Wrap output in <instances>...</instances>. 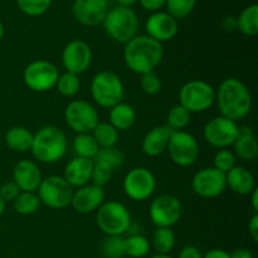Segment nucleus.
<instances>
[{
	"label": "nucleus",
	"instance_id": "f257e3e1",
	"mask_svg": "<svg viewBox=\"0 0 258 258\" xmlns=\"http://www.w3.org/2000/svg\"><path fill=\"white\" fill-rule=\"evenodd\" d=\"M164 48L161 43L148 35H139L128 40L123 49V60L128 70L138 75L154 72L161 63Z\"/></svg>",
	"mask_w": 258,
	"mask_h": 258
},
{
	"label": "nucleus",
	"instance_id": "f03ea898",
	"mask_svg": "<svg viewBox=\"0 0 258 258\" xmlns=\"http://www.w3.org/2000/svg\"><path fill=\"white\" fill-rule=\"evenodd\" d=\"M216 100L222 116L236 122L246 117L252 108L251 92L237 78H227L219 85Z\"/></svg>",
	"mask_w": 258,
	"mask_h": 258
},
{
	"label": "nucleus",
	"instance_id": "7ed1b4c3",
	"mask_svg": "<svg viewBox=\"0 0 258 258\" xmlns=\"http://www.w3.org/2000/svg\"><path fill=\"white\" fill-rule=\"evenodd\" d=\"M33 156L42 163L59 161L67 151V138L63 130L55 126L42 127L34 136L32 144Z\"/></svg>",
	"mask_w": 258,
	"mask_h": 258
},
{
	"label": "nucleus",
	"instance_id": "20e7f679",
	"mask_svg": "<svg viewBox=\"0 0 258 258\" xmlns=\"http://www.w3.org/2000/svg\"><path fill=\"white\" fill-rule=\"evenodd\" d=\"M105 32L111 39L118 43H127L136 37L139 28V19L136 13L131 8L118 7L108 10L102 22Z\"/></svg>",
	"mask_w": 258,
	"mask_h": 258
},
{
	"label": "nucleus",
	"instance_id": "39448f33",
	"mask_svg": "<svg viewBox=\"0 0 258 258\" xmlns=\"http://www.w3.org/2000/svg\"><path fill=\"white\" fill-rule=\"evenodd\" d=\"M91 95L98 106L112 108L122 102L125 90L121 78L111 71H101L91 82Z\"/></svg>",
	"mask_w": 258,
	"mask_h": 258
},
{
	"label": "nucleus",
	"instance_id": "423d86ee",
	"mask_svg": "<svg viewBox=\"0 0 258 258\" xmlns=\"http://www.w3.org/2000/svg\"><path fill=\"white\" fill-rule=\"evenodd\" d=\"M97 226L107 236H122L130 229L131 216L120 202H106L97 209Z\"/></svg>",
	"mask_w": 258,
	"mask_h": 258
},
{
	"label": "nucleus",
	"instance_id": "0eeeda50",
	"mask_svg": "<svg viewBox=\"0 0 258 258\" xmlns=\"http://www.w3.org/2000/svg\"><path fill=\"white\" fill-rule=\"evenodd\" d=\"M179 100L189 112H204L216 101V90L201 80L186 82L179 91Z\"/></svg>",
	"mask_w": 258,
	"mask_h": 258
},
{
	"label": "nucleus",
	"instance_id": "6e6552de",
	"mask_svg": "<svg viewBox=\"0 0 258 258\" xmlns=\"http://www.w3.org/2000/svg\"><path fill=\"white\" fill-rule=\"evenodd\" d=\"M38 198L40 203L53 209H62L70 206L73 197V188L64 178L50 175L42 179L38 188Z\"/></svg>",
	"mask_w": 258,
	"mask_h": 258
},
{
	"label": "nucleus",
	"instance_id": "1a4fd4ad",
	"mask_svg": "<svg viewBox=\"0 0 258 258\" xmlns=\"http://www.w3.org/2000/svg\"><path fill=\"white\" fill-rule=\"evenodd\" d=\"M166 150L173 163L183 168L193 165L199 155L198 141L185 131H173Z\"/></svg>",
	"mask_w": 258,
	"mask_h": 258
},
{
	"label": "nucleus",
	"instance_id": "9d476101",
	"mask_svg": "<svg viewBox=\"0 0 258 258\" xmlns=\"http://www.w3.org/2000/svg\"><path fill=\"white\" fill-rule=\"evenodd\" d=\"M59 73L57 67L48 60H34L25 67L24 83L35 92H47L57 83Z\"/></svg>",
	"mask_w": 258,
	"mask_h": 258
},
{
	"label": "nucleus",
	"instance_id": "9b49d317",
	"mask_svg": "<svg viewBox=\"0 0 258 258\" xmlns=\"http://www.w3.org/2000/svg\"><path fill=\"white\" fill-rule=\"evenodd\" d=\"M183 212L180 201L173 194H161L153 201L149 211L151 222L158 228H170L179 222Z\"/></svg>",
	"mask_w": 258,
	"mask_h": 258
},
{
	"label": "nucleus",
	"instance_id": "f8f14e48",
	"mask_svg": "<svg viewBox=\"0 0 258 258\" xmlns=\"http://www.w3.org/2000/svg\"><path fill=\"white\" fill-rule=\"evenodd\" d=\"M64 118L67 125L77 134H91L100 122L97 110L83 100L72 101L66 107Z\"/></svg>",
	"mask_w": 258,
	"mask_h": 258
},
{
	"label": "nucleus",
	"instance_id": "ddd939ff",
	"mask_svg": "<svg viewBox=\"0 0 258 258\" xmlns=\"http://www.w3.org/2000/svg\"><path fill=\"white\" fill-rule=\"evenodd\" d=\"M123 191L133 201L143 202L153 196L156 188L154 174L149 169L139 166L128 171L123 179Z\"/></svg>",
	"mask_w": 258,
	"mask_h": 258
},
{
	"label": "nucleus",
	"instance_id": "4468645a",
	"mask_svg": "<svg viewBox=\"0 0 258 258\" xmlns=\"http://www.w3.org/2000/svg\"><path fill=\"white\" fill-rule=\"evenodd\" d=\"M239 134V127L236 121L219 116L212 118L204 126L203 136L208 144L214 148L226 149L232 146Z\"/></svg>",
	"mask_w": 258,
	"mask_h": 258
},
{
	"label": "nucleus",
	"instance_id": "2eb2a0df",
	"mask_svg": "<svg viewBox=\"0 0 258 258\" xmlns=\"http://www.w3.org/2000/svg\"><path fill=\"white\" fill-rule=\"evenodd\" d=\"M191 188L202 198H216L226 190V174L216 168L202 169L193 176Z\"/></svg>",
	"mask_w": 258,
	"mask_h": 258
},
{
	"label": "nucleus",
	"instance_id": "dca6fc26",
	"mask_svg": "<svg viewBox=\"0 0 258 258\" xmlns=\"http://www.w3.org/2000/svg\"><path fill=\"white\" fill-rule=\"evenodd\" d=\"M91 62H92V50L90 45L83 40H72L63 49L62 63L67 72L81 75L90 68Z\"/></svg>",
	"mask_w": 258,
	"mask_h": 258
},
{
	"label": "nucleus",
	"instance_id": "f3484780",
	"mask_svg": "<svg viewBox=\"0 0 258 258\" xmlns=\"http://www.w3.org/2000/svg\"><path fill=\"white\" fill-rule=\"evenodd\" d=\"M108 10L107 0H75L72 5L75 19L87 27L101 24Z\"/></svg>",
	"mask_w": 258,
	"mask_h": 258
},
{
	"label": "nucleus",
	"instance_id": "a211bd4d",
	"mask_svg": "<svg viewBox=\"0 0 258 258\" xmlns=\"http://www.w3.org/2000/svg\"><path fill=\"white\" fill-rule=\"evenodd\" d=\"M148 37L158 40L159 43L173 39L178 33V20L169 13L156 12L148 18L145 23Z\"/></svg>",
	"mask_w": 258,
	"mask_h": 258
},
{
	"label": "nucleus",
	"instance_id": "6ab92c4d",
	"mask_svg": "<svg viewBox=\"0 0 258 258\" xmlns=\"http://www.w3.org/2000/svg\"><path fill=\"white\" fill-rule=\"evenodd\" d=\"M105 203V190L102 186L85 185L73 191L71 204L78 213L87 214L97 211Z\"/></svg>",
	"mask_w": 258,
	"mask_h": 258
},
{
	"label": "nucleus",
	"instance_id": "aec40b11",
	"mask_svg": "<svg viewBox=\"0 0 258 258\" xmlns=\"http://www.w3.org/2000/svg\"><path fill=\"white\" fill-rule=\"evenodd\" d=\"M13 178L20 191L34 193L42 183V174L37 164L30 160H20L13 170Z\"/></svg>",
	"mask_w": 258,
	"mask_h": 258
},
{
	"label": "nucleus",
	"instance_id": "412c9836",
	"mask_svg": "<svg viewBox=\"0 0 258 258\" xmlns=\"http://www.w3.org/2000/svg\"><path fill=\"white\" fill-rule=\"evenodd\" d=\"M93 160L85 158H75L66 165L64 176L63 178L67 180L71 186L81 188V186L87 185L88 181H91L92 175Z\"/></svg>",
	"mask_w": 258,
	"mask_h": 258
},
{
	"label": "nucleus",
	"instance_id": "4be33fe9",
	"mask_svg": "<svg viewBox=\"0 0 258 258\" xmlns=\"http://www.w3.org/2000/svg\"><path fill=\"white\" fill-rule=\"evenodd\" d=\"M171 133L173 130H170L168 126H159V127H154L153 130L149 131L141 144L144 154L151 156V158H155V156L165 153Z\"/></svg>",
	"mask_w": 258,
	"mask_h": 258
},
{
	"label": "nucleus",
	"instance_id": "5701e85b",
	"mask_svg": "<svg viewBox=\"0 0 258 258\" xmlns=\"http://www.w3.org/2000/svg\"><path fill=\"white\" fill-rule=\"evenodd\" d=\"M227 185L239 196L251 194L256 189L254 178L251 171L247 170L243 166H234L233 169L226 174Z\"/></svg>",
	"mask_w": 258,
	"mask_h": 258
},
{
	"label": "nucleus",
	"instance_id": "b1692460",
	"mask_svg": "<svg viewBox=\"0 0 258 258\" xmlns=\"http://www.w3.org/2000/svg\"><path fill=\"white\" fill-rule=\"evenodd\" d=\"M234 153L242 160L251 161L258 156V144L253 130L248 126L239 127V134L233 144Z\"/></svg>",
	"mask_w": 258,
	"mask_h": 258
},
{
	"label": "nucleus",
	"instance_id": "393cba45",
	"mask_svg": "<svg viewBox=\"0 0 258 258\" xmlns=\"http://www.w3.org/2000/svg\"><path fill=\"white\" fill-rule=\"evenodd\" d=\"M136 121V112L128 103L120 102L110 111V123L117 131H126L134 126Z\"/></svg>",
	"mask_w": 258,
	"mask_h": 258
},
{
	"label": "nucleus",
	"instance_id": "a878e982",
	"mask_svg": "<svg viewBox=\"0 0 258 258\" xmlns=\"http://www.w3.org/2000/svg\"><path fill=\"white\" fill-rule=\"evenodd\" d=\"M33 134L28 128L22 126H14L9 128L5 135V143L8 148L17 153H25L32 149Z\"/></svg>",
	"mask_w": 258,
	"mask_h": 258
},
{
	"label": "nucleus",
	"instance_id": "bb28decb",
	"mask_svg": "<svg viewBox=\"0 0 258 258\" xmlns=\"http://www.w3.org/2000/svg\"><path fill=\"white\" fill-rule=\"evenodd\" d=\"M73 150L78 158L93 160L100 151V146L93 139L92 134H77V136L73 139Z\"/></svg>",
	"mask_w": 258,
	"mask_h": 258
},
{
	"label": "nucleus",
	"instance_id": "cd10ccee",
	"mask_svg": "<svg viewBox=\"0 0 258 258\" xmlns=\"http://www.w3.org/2000/svg\"><path fill=\"white\" fill-rule=\"evenodd\" d=\"M237 28L244 35L254 37L258 34V5L252 4L239 14L237 19Z\"/></svg>",
	"mask_w": 258,
	"mask_h": 258
},
{
	"label": "nucleus",
	"instance_id": "c85d7f7f",
	"mask_svg": "<svg viewBox=\"0 0 258 258\" xmlns=\"http://www.w3.org/2000/svg\"><path fill=\"white\" fill-rule=\"evenodd\" d=\"M92 136L100 149L113 148L118 141V131L107 122H98L92 130Z\"/></svg>",
	"mask_w": 258,
	"mask_h": 258
},
{
	"label": "nucleus",
	"instance_id": "c756f323",
	"mask_svg": "<svg viewBox=\"0 0 258 258\" xmlns=\"http://www.w3.org/2000/svg\"><path fill=\"white\" fill-rule=\"evenodd\" d=\"M125 256L131 258H143L150 252V242L141 234H134L123 239Z\"/></svg>",
	"mask_w": 258,
	"mask_h": 258
},
{
	"label": "nucleus",
	"instance_id": "7c9ffc66",
	"mask_svg": "<svg viewBox=\"0 0 258 258\" xmlns=\"http://www.w3.org/2000/svg\"><path fill=\"white\" fill-rule=\"evenodd\" d=\"M175 246V234L171 228H158L153 234V247L156 254H169Z\"/></svg>",
	"mask_w": 258,
	"mask_h": 258
},
{
	"label": "nucleus",
	"instance_id": "2f4dec72",
	"mask_svg": "<svg viewBox=\"0 0 258 258\" xmlns=\"http://www.w3.org/2000/svg\"><path fill=\"white\" fill-rule=\"evenodd\" d=\"M13 206L17 213L22 216H30L35 213L40 206V201L38 196L30 191H20L19 196L14 199Z\"/></svg>",
	"mask_w": 258,
	"mask_h": 258
},
{
	"label": "nucleus",
	"instance_id": "473e14b6",
	"mask_svg": "<svg viewBox=\"0 0 258 258\" xmlns=\"http://www.w3.org/2000/svg\"><path fill=\"white\" fill-rule=\"evenodd\" d=\"M123 160H125V155H123L122 151L120 149L113 148H102L100 149V151L97 153L96 158L93 159L95 163L103 164V165L108 166L110 169H112L115 171L116 168H120L122 165Z\"/></svg>",
	"mask_w": 258,
	"mask_h": 258
},
{
	"label": "nucleus",
	"instance_id": "72a5a7b5",
	"mask_svg": "<svg viewBox=\"0 0 258 258\" xmlns=\"http://www.w3.org/2000/svg\"><path fill=\"white\" fill-rule=\"evenodd\" d=\"M168 127L173 131H181L190 122V112L181 105H176L169 110L166 116Z\"/></svg>",
	"mask_w": 258,
	"mask_h": 258
},
{
	"label": "nucleus",
	"instance_id": "f704fd0d",
	"mask_svg": "<svg viewBox=\"0 0 258 258\" xmlns=\"http://www.w3.org/2000/svg\"><path fill=\"white\" fill-rule=\"evenodd\" d=\"M57 90L60 95L66 96V97H72V96L77 95V92L81 88V81L78 75L71 72H64L58 77Z\"/></svg>",
	"mask_w": 258,
	"mask_h": 258
},
{
	"label": "nucleus",
	"instance_id": "c9c22d12",
	"mask_svg": "<svg viewBox=\"0 0 258 258\" xmlns=\"http://www.w3.org/2000/svg\"><path fill=\"white\" fill-rule=\"evenodd\" d=\"M101 252L105 258H123L125 246L121 236H108L101 246Z\"/></svg>",
	"mask_w": 258,
	"mask_h": 258
},
{
	"label": "nucleus",
	"instance_id": "e433bc0d",
	"mask_svg": "<svg viewBox=\"0 0 258 258\" xmlns=\"http://www.w3.org/2000/svg\"><path fill=\"white\" fill-rule=\"evenodd\" d=\"M196 4L197 0H166L169 14L176 20L188 17L193 12Z\"/></svg>",
	"mask_w": 258,
	"mask_h": 258
},
{
	"label": "nucleus",
	"instance_id": "4c0bfd02",
	"mask_svg": "<svg viewBox=\"0 0 258 258\" xmlns=\"http://www.w3.org/2000/svg\"><path fill=\"white\" fill-rule=\"evenodd\" d=\"M19 9L30 17H39L49 9L52 0H17Z\"/></svg>",
	"mask_w": 258,
	"mask_h": 258
},
{
	"label": "nucleus",
	"instance_id": "58836bf2",
	"mask_svg": "<svg viewBox=\"0 0 258 258\" xmlns=\"http://www.w3.org/2000/svg\"><path fill=\"white\" fill-rule=\"evenodd\" d=\"M234 166H236V155L231 150H228V149H222L214 156L213 168H216L217 170L227 174Z\"/></svg>",
	"mask_w": 258,
	"mask_h": 258
},
{
	"label": "nucleus",
	"instance_id": "ea45409f",
	"mask_svg": "<svg viewBox=\"0 0 258 258\" xmlns=\"http://www.w3.org/2000/svg\"><path fill=\"white\" fill-rule=\"evenodd\" d=\"M113 170L110 169L108 166L103 165V164L95 163L93 161V169H92V175H91V181H92L95 185L102 186L105 184H107L108 181L112 179Z\"/></svg>",
	"mask_w": 258,
	"mask_h": 258
},
{
	"label": "nucleus",
	"instance_id": "a19ab883",
	"mask_svg": "<svg viewBox=\"0 0 258 258\" xmlns=\"http://www.w3.org/2000/svg\"><path fill=\"white\" fill-rule=\"evenodd\" d=\"M141 88L146 95H158L161 90V80L155 72H149L141 75Z\"/></svg>",
	"mask_w": 258,
	"mask_h": 258
},
{
	"label": "nucleus",
	"instance_id": "79ce46f5",
	"mask_svg": "<svg viewBox=\"0 0 258 258\" xmlns=\"http://www.w3.org/2000/svg\"><path fill=\"white\" fill-rule=\"evenodd\" d=\"M20 194V189L18 188L17 184L14 181H9V183L3 184L2 188H0V197H2L3 201L7 203V202H14V199L17 198Z\"/></svg>",
	"mask_w": 258,
	"mask_h": 258
},
{
	"label": "nucleus",
	"instance_id": "37998d69",
	"mask_svg": "<svg viewBox=\"0 0 258 258\" xmlns=\"http://www.w3.org/2000/svg\"><path fill=\"white\" fill-rule=\"evenodd\" d=\"M178 258H203V254L198 247L185 246L180 249Z\"/></svg>",
	"mask_w": 258,
	"mask_h": 258
},
{
	"label": "nucleus",
	"instance_id": "c03bdc74",
	"mask_svg": "<svg viewBox=\"0 0 258 258\" xmlns=\"http://www.w3.org/2000/svg\"><path fill=\"white\" fill-rule=\"evenodd\" d=\"M141 7L149 12H158L166 4V0H139Z\"/></svg>",
	"mask_w": 258,
	"mask_h": 258
},
{
	"label": "nucleus",
	"instance_id": "a18cd8bd",
	"mask_svg": "<svg viewBox=\"0 0 258 258\" xmlns=\"http://www.w3.org/2000/svg\"><path fill=\"white\" fill-rule=\"evenodd\" d=\"M203 258H231V254L221 248H213L203 254Z\"/></svg>",
	"mask_w": 258,
	"mask_h": 258
},
{
	"label": "nucleus",
	"instance_id": "49530a36",
	"mask_svg": "<svg viewBox=\"0 0 258 258\" xmlns=\"http://www.w3.org/2000/svg\"><path fill=\"white\" fill-rule=\"evenodd\" d=\"M248 229H249V234H251V237L253 238L254 242L258 241V214L256 213L253 217H252V219L249 221L248 223Z\"/></svg>",
	"mask_w": 258,
	"mask_h": 258
},
{
	"label": "nucleus",
	"instance_id": "de8ad7c7",
	"mask_svg": "<svg viewBox=\"0 0 258 258\" xmlns=\"http://www.w3.org/2000/svg\"><path fill=\"white\" fill-rule=\"evenodd\" d=\"M229 254H231V258H253L252 252L246 248H237Z\"/></svg>",
	"mask_w": 258,
	"mask_h": 258
},
{
	"label": "nucleus",
	"instance_id": "09e8293b",
	"mask_svg": "<svg viewBox=\"0 0 258 258\" xmlns=\"http://www.w3.org/2000/svg\"><path fill=\"white\" fill-rule=\"evenodd\" d=\"M223 28L226 30H234L237 28V19L234 17H227L223 20Z\"/></svg>",
	"mask_w": 258,
	"mask_h": 258
},
{
	"label": "nucleus",
	"instance_id": "8fccbe9b",
	"mask_svg": "<svg viewBox=\"0 0 258 258\" xmlns=\"http://www.w3.org/2000/svg\"><path fill=\"white\" fill-rule=\"evenodd\" d=\"M252 207H253V211L258 212V191L257 189H254L253 191H252Z\"/></svg>",
	"mask_w": 258,
	"mask_h": 258
},
{
	"label": "nucleus",
	"instance_id": "3c124183",
	"mask_svg": "<svg viewBox=\"0 0 258 258\" xmlns=\"http://www.w3.org/2000/svg\"><path fill=\"white\" fill-rule=\"evenodd\" d=\"M118 4L121 5V7H127V8H131V5L135 4L138 0H117Z\"/></svg>",
	"mask_w": 258,
	"mask_h": 258
},
{
	"label": "nucleus",
	"instance_id": "603ef678",
	"mask_svg": "<svg viewBox=\"0 0 258 258\" xmlns=\"http://www.w3.org/2000/svg\"><path fill=\"white\" fill-rule=\"evenodd\" d=\"M4 211H5V202L3 201L2 197H0V216L4 213Z\"/></svg>",
	"mask_w": 258,
	"mask_h": 258
},
{
	"label": "nucleus",
	"instance_id": "864d4df0",
	"mask_svg": "<svg viewBox=\"0 0 258 258\" xmlns=\"http://www.w3.org/2000/svg\"><path fill=\"white\" fill-rule=\"evenodd\" d=\"M151 258H173V257L169 256V254H155V256H153Z\"/></svg>",
	"mask_w": 258,
	"mask_h": 258
},
{
	"label": "nucleus",
	"instance_id": "5fc2aeb1",
	"mask_svg": "<svg viewBox=\"0 0 258 258\" xmlns=\"http://www.w3.org/2000/svg\"><path fill=\"white\" fill-rule=\"evenodd\" d=\"M3 35H4V25H3V23L0 22V40H2Z\"/></svg>",
	"mask_w": 258,
	"mask_h": 258
}]
</instances>
